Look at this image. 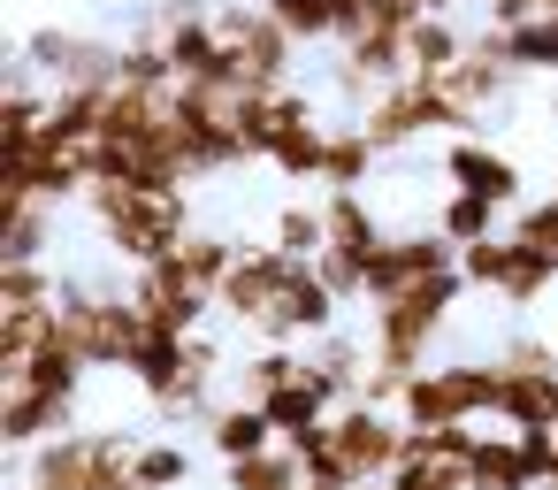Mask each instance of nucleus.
I'll return each instance as SVG.
<instances>
[{
	"instance_id": "obj_1",
	"label": "nucleus",
	"mask_w": 558,
	"mask_h": 490,
	"mask_svg": "<svg viewBox=\"0 0 558 490\" xmlns=\"http://www.w3.org/2000/svg\"><path fill=\"white\" fill-rule=\"evenodd\" d=\"M85 207H93V223H100L108 253H123L131 268H154V261H169V253L192 238V207H184V192L93 184V192H85Z\"/></svg>"
},
{
	"instance_id": "obj_2",
	"label": "nucleus",
	"mask_w": 558,
	"mask_h": 490,
	"mask_svg": "<svg viewBox=\"0 0 558 490\" xmlns=\"http://www.w3.org/2000/svg\"><path fill=\"white\" fill-rule=\"evenodd\" d=\"M482 414H497V360H436L398 398L405 429H451V421H482Z\"/></svg>"
},
{
	"instance_id": "obj_3",
	"label": "nucleus",
	"mask_w": 558,
	"mask_h": 490,
	"mask_svg": "<svg viewBox=\"0 0 558 490\" xmlns=\"http://www.w3.org/2000/svg\"><path fill=\"white\" fill-rule=\"evenodd\" d=\"M215 24H222V47H230V85L245 93V100H260V93H291V32L260 9V0H245V9H215Z\"/></svg>"
},
{
	"instance_id": "obj_4",
	"label": "nucleus",
	"mask_w": 558,
	"mask_h": 490,
	"mask_svg": "<svg viewBox=\"0 0 558 490\" xmlns=\"http://www.w3.org/2000/svg\"><path fill=\"white\" fill-rule=\"evenodd\" d=\"M360 131H367L383 154H398V146L428 139V131H451V139H459V131H474V116H466V108H459L436 77H398V85H390V93L360 116Z\"/></svg>"
},
{
	"instance_id": "obj_5",
	"label": "nucleus",
	"mask_w": 558,
	"mask_h": 490,
	"mask_svg": "<svg viewBox=\"0 0 558 490\" xmlns=\"http://www.w3.org/2000/svg\"><path fill=\"white\" fill-rule=\"evenodd\" d=\"M405 437H413V429H405L398 414L367 406V398H352V406L329 414V452H337V467H344L352 482H390L398 459H405Z\"/></svg>"
},
{
	"instance_id": "obj_6",
	"label": "nucleus",
	"mask_w": 558,
	"mask_h": 490,
	"mask_svg": "<svg viewBox=\"0 0 558 490\" xmlns=\"http://www.w3.org/2000/svg\"><path fill=\"white\" fill-rule=\"evenodd\" d=\"M459 276H466L474 291H489V299H505V307L527 314V307L558 284V261H543V253L512 246V230H497V238H482V246H459Z\"/></svg>"
},
{
	"instance_id": "obj_7",
	"label": "nucleus",
	"mask_w": 558,
	"mask_h": 490,
	"mask_svg": "<svg viewBox=\"0 0 558 490\" xmlns=\"http://www.w3.org/2000/svg\"><path fill=\"white\" fill-rule=\"evenodd\" d=\"M291 276H299V253H283V246H245V253H238V268H230V276H222V291H215V314H222V322H238V330H260Z\"/></svg>"
},
{
	"instance_id": "obj_8",
	"label": "nucleus",
	"mask_w": 558,
	"mask_h": 490,
	"mask_svg": "<svg viewBox=\"0 0 558 490\" xmlns=\"http://www.w3.org/2000/svg\"><path fill=\"white\" fill-rule=\"evenodd\" d=\"M459 268V246L444 238V230H413V238H383V253L367 261V284H360V299L367 307H383V299H398V291H413V284H428V276H451Z\"/></svg>"
},
{
	"instance_id": "obj_9",
	"label": "nucleus",
	"mask_w": 558,
	"mask_h": 490,
	"mask_svg": "<svg viewBox=\"0 0 558 490\" xmlns=\"http://www.w3.org/2000/svg\"><path fill=\"white\" fill-rule=\"evenodd\" d=\"M131 299H138V314H146V337H199V322L215 314V299L207 291H192V284H177L169 268H138L131 276Z\"/></svg>"
},
{
	"instance_id": "obj_10",
	"label": "nucleus",
	"mask_w": 558,
	"mask_h": 490,
	"mask_svg": "<svg viewBox=\"0 0 558 490\" xmlns=\"http://www.w3.org/2000/svg\"><path fill=\"white\" fill-rule=\"evenodd\" d=\"M0 429H9V452L16 459H32L39 444H54V437L77 429V398L39 391V383H9V414H0Z\"/></svg>"
},
{
	"instance_id": "obj_11",
	"label": "nucleus",
	"mask_w": 558,
	"mask_h": 490,
	"mask_svg": "<svg viewBox=\"0 0 558 490\" xmlns=\"http://www.w3.org/2000/svg\"><path fill=\"white\" fill-rule=\"evenodd\" d=\"M444 177H451V192H482V200H497V207H520V169H512L497 146H482L474 131H459V139L444 146Z\"/></svg>"
},
{
	"instance_id": "obj_12",
	"label": "nucleus",
	"mask_w": 558,
	"mask_h": 490,
	"mask_svg": "<svg viewBox=\"0 0 558 490\" xmlns=\"http://www.w3.org/2000/svg\"><path fill=\"white\" fill-rule=\"evenodd\" d=\"M283 437H276V421H268V406L260 398H222L215 414H207V452L222 459V467H238V459H253V452H276Z\"/></svg>"
},
{
	"instance_id": "obj_13",
	"label": "nucleus",
	"mask_w": 558,
	"mask_h": 490,
	"mask_svg": "<svg viewBox=\"0 0 558 490\" xmlns=\"http://www.w3.org/2000/svg\"><path fill=\"white\" fill-rule=\"evenodd\" d=\"M497 421L558 429V368H505L497 360Z\"/></svg>"
},
{
	"instance_id": "obj_14",
	"label": "nucleus",
	"mask_w": 558,
	"mask_h": 490,
	"mask_svg": "<svg viewBox=\"0 0 558 490\" xmlns=\"http://www.w3.org/2000/svg\"><path fill=\"white\" fill-rule=\"evenodd\" d=\"M238 253H245V246H230V238H215V230H192V238H184L169 261H154V268H169L177 284H192V291H207V299H215V291H222V276L238 268Z\"/></svg>"
},
{
	"instance_id": "obj_15",
	"label": "nucleus",
	"mask_w": 558,
	"mask_h": 490,
	"mask_svg": "<svg viewBox=\"0 0 558 490\" xmlns=\"http://www.w3.org/2000/svg\"><path fill=\"white\" fill-rule=\"evenodd\" d=\"M383 162V146L360 123H329V154H322V192H360L367 169Z\"/></svg>"
},
{
	"instance_id": "obj_16",
	"label": "nucleus",
	"mask_w": 558,
	"mask_h": 490,
	"mask_svg": "<svg viewBox=\"0 0 558 490\" xmlns=\"http://www.w3.org/2000/svg\"><path fill=\"white\" fill-rule=\"evenodd\" d=\"M459 55H466V39L451 32V16H421L405 32V77H451Z\"/></svg>"
},
{
	"instance_id": "obj_17",
	"label": "nucleus",
	"mask_w": 558,
	"mask_h": 490,
	"mask_svg": "<svg viewBox=\"0 0 558 490\" xmlns=\"http://www.w3.org/2000/svg\"><path fill=\"white\" fill-rule=\"evenodd\" d=\"M466 490H543V482H535V467L520 459V437L505 429V437H482V452H474V467H466Z\"/></svg>"
},
{
	"instance_id": "obj_18",
	"label": "nucleus",
	"mask_w": 558,
	"mask_h": 490,
	"mask_svg": "<svg viewBox=\"0 0 558 490\" xmlns=\"http://www.w3.org/2000/svg\"><path fill=\"white\" fill-rule=\"evenodd\" d=\"M268 246H283V253H299V261H322V253H329V215H322V200H283Z\"/></svg>"
},
{
	"instance_id": "obj_19",
	"label": "nucleus",
	"mask_w": 558,
	"mask_h": 490,
	"mask_svg": "<svg viewBox=\"0 0 558 490\" xmlns=\"http://www.w3.org/2000/svg\"><path fill=\"white\" fill-rule=\"evenodd\" d=\"M47 307H62V276L47 261L0 268V314H47Z\"/></svg>"
},
{
	"instance_id": "obj_20",
	"label": "nucleus",
	"mask_w": 558,
	"mask_h": 490,
	"mask_svg": "<svg viewBox=\"0 0 558 490\" xmlns=\"http://www.w3.org/2000/svg\"><path fill=\"white\" fill-rule=\"evenodd\" d=\"M497 200H482V192H444V207H436V230L451 238V246H482V238H497Z\"/></svg>"
},
{
	"instance_id": "obj_21",
	"label": "nucleus",
	"mask_w": 558,
	"mask_h": 490,
	"mask_svg": "<svg viewBox=\"0 0 558 490\" xmlns=\"http://www.w3.org/2000/svg\"><path fill=\"white\" fill-rule=\"evenodd\" d=\"M299 375H306V352H299V345H260L253 360H238V383H245L238 398H276V391L299 383Z\"/></svg>"
},
{
	"instance_id": "obj_22",
	"label": "nucleus",
	"mask_w": 558,
	"mask_h": 490,
	"mask_svg": "<svg viewBox=\"0 0 558 490\" xmlns=\"http://www.w3.org/2000/svg\"><path fill=\"white\" fill-rule=\"evenodd\" d=\"M131 482H138V490H184V482H192V452H184L177 437H146L138 459H131Z\"/></svg>"
},
{
	"instance_id": "obj_23",
	"label": "nucleus",
	"mask_w": 558,
	"mask_h": 490,
	"mask_svg": "<svg viewBox=\"0 0 558 490\" xmlns=\"http://www.w3.org/2000/svg\"><path fill=\"white\" fill-rule=\"evenodd\" d=\"M222 475H230V490H306V467H299L291 444L253 452V459H238V467H222Z\"/></svg>"
},
{
	"instance_id": "obj_24",
	"label": "nucleus",
	"mask_w": 558,
	"mask_h": 490,
	"mask_svg": "<svg viewBox=\"0 0 558 490\" xmlns=\"http://www.w3.org/2000/svg\"><path fill=\"white\" fill-rule=\"evenodd\" d=\"M291 39H344V0H260Z\"/></svg>"
},
{
	"instance_id": "obj_25",
	"label": "nucleus",
	"mask_w": 558,
	"mask_h": 490,
	"mask_svg": "<svg viewBox=\"0 0 558 490\" xmlns=\"http://www.w3.org/2000/svg\"><path fill=\"white\" fill-rule=\"evenodd\" d=\"M47 238H54V207H47V200H32V207H9V246H0V268L47 261Z\"/></svg>"
},
{
	"instance_id": "obj_26",
	"label": "nucleus",
	"mask_w": 558,
	"mask_h": 490,
	"mask_svg": "<svg viewBox=\"0 0 558 490\" xmlns=\"http://www.w3.org/2000/svg\"><path fill=\"white\" fill-rule=\"evenodd\" d=\"M512 246H527V253L558 261V192H550V200H527V207L512 215Z\"/></svg>"
},
{
	"instance_id": "obj_27",
	"label": "nucleus",
	"mask_w": 558,
	"mask_h": 490,
	"mask_svg": "<svg viewBox=\"0 0 558 490\" xmlns=\"http://www.w3.org/2000/svg\"><path fill=\"white\" fill-rule=\"evenodd\" d=\"M512 47V70H558V16H535L520 32H505Z\"/></svg>"
},
{
	"instance_id": "obj_28",
	"label": "nucleus",
	"mask_w": 558,
	"mask_h": 490,
	"mask_svg": "<svg viewBox=\"0 0 558 490\" xmlns=\"http://www.w3.org/2000/svg\"><path fill=\"white\" fill-rule=\"evenodd\" d=\"M497 360H505V368H558V345H550V337H512Z\"/></svg>"
},
{
	"instance_id": "obj_29",
	"label": "nucleus",
	"mask_w": 558,
	"mask_h": 490,
	"mask_svg": "<svg viewBox=\"0 0 558 490\" xmlns=\"http://www.w3.org/2000/svg\"><path fill=\"white\" fill-rule=\"evenodd\" d=\"M413 9H421V16H444V9H451V0H413Z\"/></svg>"
},
{
	"instance_id": "obj_30",
	"label": "nucleus",
	"mask_w": 558,
	"mask_h": 490,
	"mask_svg": "<svg viewBox=\"0 0 558 490\" xmlns=\"http://www.w3.org/2000/svg\"><path fill=\"white\" fill-rule=\"evenodd\" d=\"M360 490H398V482H360Z\"/></svg>"
},
{
	"instance_id": "obj_31",
	"label": "nucleus",
	"mask_w": 558,
	"mask_h": 490,
	"mask_svg": "<svg viewBox=\"0 0 558 490\" xmlns=\"http://www.w3.org/2000/svg\"><path fill=\"white\" fill-rule=\"evenodd\" d=\"M9 490H39V482H24V475H16V482H9Z\"/></svg>"
},
{
	"instance_id": "obj_32",
	"label": "nucleus",
	"mask_w": 558,
	"mask_h": 490,
	"mask_svg": "<svg viewBox=\"0 0 558 490\" xmlns=\"http://www.w3.org/2000/svg\"><path fill=\"white\" fill-rule=\"evenodd\" d=\"M543 490H558V467H550V482H543Z\"/></svg>"
},
{
	"instance_id": "obj_33",
	"label": "nucleus",
	"mask_w": 558,
	"mask_h": 490,
	"mask_svg": "<svg viewBox=\"0 0 558 490\" xmlns=\"http://www.w3.org/2000/svg\"><path fill=\"white\" fill-rule=\"evenodd\" d=\"M116 490H138V482H116Z\"/></svg>"
},
{
	"instance_id": "obj_34",
	"label": "nucleus",
	"mask_w": 558,
	"mask_h": 490,
	"mask_svg": "<svg viewBox=\"0 0 558 490\" xmlns=\"http://www.w3.org/2000/svg\"><path fill=\"white\" fill-rule=\"evenodd\" d=\"M550 116H558V108H550Z\"/></svg>"
}]
</instances>
